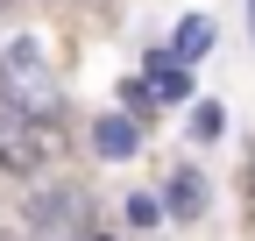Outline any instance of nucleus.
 <instances>
[{"instance_id": "obj_1", "label": "nucleus", "mask_w": 255, "mask_h": 241, "mask_svg": "<svg viewBox=\"0 0 255 241\" xmlns=\"http://www.w3.org/2000/svg\"><path fill=\"white\" fill-rule=\"evenodd\" d=\"M0 107L21 114V120H36V128H57L64 93H57L50 57H43V43H36V36H14L7 50H0Z\"/></svg>"}, {"instance_id": "obj_2", "label": "nucleus", "mask_w": 255, "mask_h": 241, "mask_svg": "<svg viewBox=\"0 0 255 241\" xmlns=\"http://www.w3.org/2000/svg\"><path fill=\"white\" fill-rule=\"evenodd\" d=\"M28 241H92V192L85 185H43L28 199Z\"/></svg>"}, {"instance_id": "obj_3", "label": "nucleus", "mask_w": 255, "mask_h": 241, "mask_svg": "<svg viewBox=\"0 0 255 241\" xmlns=\"http://www.w3.org/2000/svg\"><path fill=\"white\" fill-rule=\"evenodd\" d=\"M50 149H57V135H50V128H36V120H21V114L0 107V170L36 177V170L50 163Z\"/></svg>"}, {"instance_id": "obj_4", "label": "nucleus", "mask_w": 255, "mask_h": 241, "mask_svg": "<svg viewBox=\"0 0 255 241\" xmlns=\"http://www.w3.org/2000/svg\"><path fill=\"white\" fill-rule=\"evenodd\" d=\"M149 93H156V100H191V71L177 64V57L156 50V57H149Z\"/></svg>"}, {"instance_id": "obj_5", "label": "nucleus", "mask_w": 255, "mask_h": 241, "mask_svg": "<svg viewBox=\"0 0 255 241\" xmlns=\"http://www.w3.org/2000/svg\"><path fill=\"white\" fill-rule=\"evenodd\" d=\"M92 149H100L107 163H121V156L142 149V135H135V120H100V128H92Z\"/></svg>"}, {"instance_id": "obj_6", "label": "nucleus", "mask_w": 255, "mask_h": 241, "mask_svg": "<svg viewBox=\"0 0 255 241\" xmlns=\"http://www.w3.org/2000/svg\"><path fill=\"white\" fill-rule=\"evenodd\" d=\"M170 213H177V220H199V213H206V177H199V170H177V177H170Z\"/></svg>"}, {"instance_id": "obj_7", "label": "nucleus", "mask_w": 255, "mask_h": 241, "mask_svg": "<svg viewBox=\"0 0 255 241\" xmlns=\"http://www.w3.org/2000/svg\"><path fill=\"white\" fill-rule=\"evenodd\" d=\"M206 43H213V28H206V14H184V28H177V50H170V57L184 64V57H199Z\"/></svg>"}, {"instance_id": "obj_8", "label": "nucleus", "mask_w": 255, "mask_h": 241, "mask_svg": "<svg viewBox=\"0 0 255 241\" xmlns=\"http://www.w3.org/2000/svg\"><path fill=\"white\" fill-rule=\"evenodd\" d=\"M191 135H199V142H220V135H227V114H220L213 100H206V107H191Z\"/></svg>"}, {"instance_id": "obj_9", "label": "nucleus", "mask_w": 255, "mask_h": 241, "mask_svg": "<svg viewBox=\"0 0 255 241\" xmlns=\"http://www.w3.org/2000/svg\"><path fill=\"white\" fill-rule=\"evenodd\" d=\"M128 220H135V227H156V220H163V206H156L149 192H135V199H128Z\"/></svg>"}, {"instance_id": "obj_10", "label": "nucleus", "mask_w": 255, "mask_h": 241, "mask_svg": "<svg viewBox=\"0 0 255 241\" xmlns=\"http://www.w3.org/2000/svg\"><path fill=\"white\" fill-rule=\"evenodd\" d=\"M248 14H255V0H248Z\"/></svg>"}, {"instance_id": "obj_11", "label": "nucleus", "mask_w": 255, "mask_h": 241, "mask_svg": "<svg viewBox=\"0 0 255 241\" xmlns=\"http://www.w3.org/2000/svg\"><path fill=\"white\" fill-rule=\"evenodd\" d=\"M92 241H100V234H92Z\"/></svg>"}]
</instances>
